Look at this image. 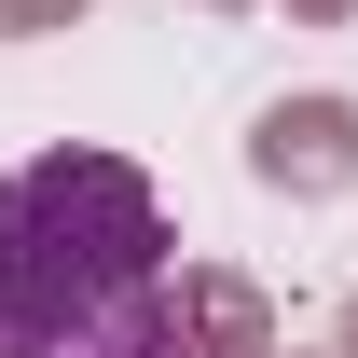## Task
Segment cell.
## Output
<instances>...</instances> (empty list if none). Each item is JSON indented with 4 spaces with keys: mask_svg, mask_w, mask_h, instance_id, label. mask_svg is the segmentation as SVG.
Instances as JSON below:
<instances>
[{
    "mask_svg": "<svg viewBox=\"0 0 358 358\" xmlns=\"http://www.w3.org/2000/svg\"><path fill=\"white\" fill-rule=\"evenodd\" d=\"M0 358H179L166 207L124 152L0 166Z\"/></svg>",
    "mask_w": 358,
    "mask_h": 358,
    "instance_id": "cell-1",
    "label": "cell"
}]
</instances>
